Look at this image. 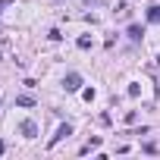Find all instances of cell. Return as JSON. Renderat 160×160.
<instances>
[{
	"instance_id": "7c38bea8",
	"label": "cell",
	"mask_w": 160,
	"mask_h": 160,
	"mask_svg": "<svg viewBox=\"0 0 160 160\" xmlns=\"http://www.w3.org/2000/svg\"><path fill=\"white\" fill-rule=\"evenodd\" d=\"M85 3H88V7H91V3H101V0H85Z\"/></svg>"
},
{
	"instance_id": "4fadbf2b",
	"label": "cell",
	"mask_w": 160,
	"mask_h": 160,
	"mask_svg": "<svg viewBox=\"0 0 160 160\" xmlns=\"http://www.w3.org/2000/svg\"><path fill=\"white\" fill-rule=\"evenodd\" d=\"M3 148H7V144H3V141H0V154H3Z\"/></svg>"
},
{
	"instance_id": "3957f363",
	"label": "cell",
	"mask_w": 160,
	"mask_h": 160,
	"mask_svg": "<svg viewBox=\"0 0 160 160\" xmlns=\"http://www.w3.org/2000/svg\"><path fill=\"white\" fill-rule=\"evenodd\" d=\"M22 135H25V138H35V135H38V126H35L32 119H25V122H22Z\"/></svg>"
},
{
	"instance_id": "8992f818",
	"label": "cell",
	"mask_w": 160,
	"mask_h": 160,
	"mask_svg": "<svg viewBox=\"0 0 160 160\" xmlns=\"http://www.w3.org/2000/svg\"><path fill=\"white\" fill-rule=\"evenodd\" d=\"M16 104H19V107H32V104H35V98H32V94H19V98H16Z\"/></svg>"
},
{
	"instance_id": "30bf717a",
	"label": "cell",
	"mask_w": 160,
	"mask_h": 160,
	"mask_svg": "<svg viewBox=\"0 0 160 160\" xmlns=\"http://www.w3.org/2000/svg\"><path fill=\"white\" fill-rule=\"evenodd\" d=\"M47 38H50V41H60L63 35H60V28H50V32H47Z\"/></svg>"
},
{
	"instance_id": "8fae6325",
	"label": "cell",
	"mask_w": 160,
	"mask_h": 160,
	"mask_svg": "<svg viewBox=\"0 0 160 160\" xmlns=\"http://www.w3.org/2000/svg\"><path fill=\"white\" fill-rule=\"evenodd\" d=\"M3 7H10V0H0V13H3Z\"/></svg>"
},
{
	"instance_id": "5b68a950",
	"label": "cell",
	"mask_w": 160,
	"mask_h": 160,
	"mask_svg": "<svg viewBox=\"0 0 160 160\" xmlns=\"http://www.w3.org/2000/svg\"><path fill=\"white\" fill-rule=\"evenodd\" d=\"M141 35H144L141 25H129V38H132V41H141Z\"/></svg>"
},
{
	"instance_id": "ba28073f",
	"label": "cell",
	"mask_w": 160,
	"mask_h": 160,
	"mask_svg": "<svg viewBox=\"0 0 160 160\" xmlns=\"http://www.w3.org/2000/svg\"><path fill=\"white\" fill-rule=\"evenodd\" d=\"M75 44H78V50H88V47H91V38H88V35H82Z\"/></svg>"
},
{
	"instance_id": "9c48e42d",
	"label": "cell",
	"mask_w": 160,
	"mask_h": 160,
	"mask_svg": "<svg viewBox=\"0 0 160 160\" xmlns=\"http://www.w3.org/2000/svg\"><path fill=\"white\" fill-rule=\"evenodd\" d=\"M116 16H119V19H129V3H119V7H116Z\"/></svg>"
},
{
	"instance_id": "5bb4252c",
	"label": "cell",
	"mask_w": 160,
	"mask_h": 160,
	"mask_svg": "<svg viewBox=\"0 0 160 160\" xmlns=\"http://www.w3.org/2000/svg\"><path fill=\"white\" fill-rule=\"evenodd\" d=\"M157 63H160V53H157Z\"/></svg>"
},
{
	"instance_id": "277c9868",
	"label": "cell",
	"mask_w": 160,
	"mask_h": 160,
	"mask_svg": "<svg viewBox=\"0 0 160 160\" xmlns=\"http://www.w3.org/2000/svg\"><path fill=\"white\" fill-rule=\"evenodd\" d=\"M148 22L160 25V7H148Z\"/></svg>"
},
{
	"instance_id": "7a4b0ae2",
	"label": "cell",
	"mask_w": 160,
	"mask_h": 160,
	"mask_svg": "<svg viewBox=\"0 0 160 160\" xmlns=\"http://www.w3.org/2000/svg\"><path fill=\"white\" fill-rule=\"evenodd\" d=\"M69 135H72V126H69V122H63V126L57 129V135L50 138V148H53V144H60V141H63V138H69Z\"/></svg>"
},
{
	"instance_id": "6da1fadb",
	"label": "cell",
	"mask_w": 160,
	"mask_h": 160,
	"mask_svg": "<svg viewBox=\"0 0 160 160\" xmlns=\"http://www.w3.org/2000/svg\"><path fill=\"white\" fill-rule=\"evenodd\" d=\"M63 88H66V91H78V88H82V75H78V72H69V75L63 78Z\"/></svg>"
},
{
	"instance_id": "52a82bcc",
	"label": "cell",
	"mask_w": 160,
	"mask_h": 160,
	"mask_svg": "<svg viewBox=\"0 0 160 160\" xmlns=\"http://www.w3.org/2000/svg\"><path fill=\"white\" fill-rule=\"evenodd\" d=\"M98 148H101V138H91V141L82 148V154H91V151H98Z\"/></svg>"
}]
</instances>
